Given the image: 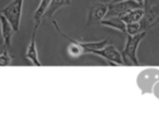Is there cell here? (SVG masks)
<instances>
[{
  "instance_id": "cell-1",
  "label": "cell",
  "mask_w": 159,
  "mask_h": 130,
  "mask_svg": "<svg viewBox=\"0 0 159 130\" xmlns=\"http://www.w3.org/2000/svg\"><path fill=\"white\" fill-rule=\"evenodd\" d=\"M146 33L147 31H142V33L134 36L128 35L125 47L121 52L124 65H129V66L130 65L139 66V60H137V49H139V46L142 42V40L146 36Z\"/></svg>"
},
{
  "instance_id": "cell-3",
  "label": "cell",
  "mask_w": 159,
  "mask_h": 130,
  "mask_svg": "<svg viewBox=\"0 0 159 130\" xmlns=\"http://www.w3.org/2000/svg\"><path fill=\"white\" fill-rule=\"evenodd\" d=\"M159 80L158 69H145L137 75L136 84L142 94H150L155 84Z\"/></svg>"
},
{
  "instance_id": "cell-5",
  "label": "cell",
  "mask_w": 159,
  "mask_h": 130,
  "mask_svg": "<svg viewBox=\"0 0 159 130\" xmlns=\"http://www.w3.org/2000/svg\"><path fill=\"white\" fill-rule=\"evenodd\" d=\"M144 10V15L139 21L142 31H148L154 27L159 26V5H152Z\"/></svg>"
},
{
  "instance_id": "cell-4",
  "label": "cell",
  "mask_w": 159,
  "mask_h": 130,
  "mask_svg": "<svg viewBox=\"0 0 159 130\" xmlns=\"http://www.w3.org/2000/svg\"><path fill=\"white\" fill-rule=\"evenodd\" d=\"M52 25L55 26V28L57 29V31L60 34V35L62 36L63 38H66V39H68L69 41L71 42V44H75L76 46H79L80 48L82 49L83 51V54H86V53H93L94 51H97V50H100V49H102L105 46H107V44L110 42L111 39H104V40H100V41H93V42H82V41H79V40H75L73 39V38L69 37L68 35H66V34L63 33V31H61V28L59 27V25H58V22L57 21L53 20L52 21Z\"/></svg>"
},
{
  "instance_id": "cell-16",
  "label": "cell",
  "mask_w": 159,
  "mask_h": 130,
  "mask_svg": "<svg viewBox=\"0 0 159 130\" xmlns=\"http://www.w3.org/2000/svg\"><path fill=\"white\" fill-rule=\"evenodd\" d=\"M142 27L139 22H135V23H129V24H125V33L128 35L134 36L137 35V34L142 33Z\"/></svg>"
},
{
  "instance_id": "cell-17",
  "label": "cell",
  "mask_w": 159,
  "mask_h": 130,
  "mask_svg": "<svg viewBox=\"0 0 159 130\" xmlns=\"http://www.w3.org/2000/svg\"><path fill=\"white\" fill-rule=\"evenodd\" d=\"M152 93L157 98V99L159 100V80L156 82V84H155L154 88H152Z\"/></svg>"
},
{
  "instance_id": "cell-19",
  "label": "cell",
  "mask_w": 159,
  "mask_h": 130,
  "mask_svg": "<svg viewBox=\"0 0 159 130\" xmlns=\"http://www.w3.org/2000/svg\"><path fill=\"white\" fill-rule=\"evenodd\" d=\"M121 1H126V0H111L109 3H117V2H121Z\"/></svg>"
},
{
  "instance_id": "cell-7",
  "label": "cell",
  "mask_w": 159,
  "mask_h": 130,
  "mask_svg": "<svg viewBox=\"0 0 159 130\" xmlns=\"http://www.w3.org/2000/svg\"><path fill=\"white\" fill-rule=\"evenodd\" d=\"M137 8H144V6L135 2L134 0H126V1H121V2H117V3L108 2V11H107L106 18L119 16L120 14L124 13V12L129 11V10L137 9Z\"/></svg>"
},
{
  "instance_id": "cell-15",
  "label": "cell",
  "mask_w": 159,
  "mask_h": 130,
  "mask_svg": "<svg viewBox=\"0 0 159 130\" xmlns=\"http://www.w3.org/2000/svg\"><path fill=\"white\" fill-rule=\"evenodd\" d=\"M12 64V55L10 54L9 49L5 48L0 53V66H10Z\"/></svg>"
},
{
  "instance_id": "cell-2",
  "label": "cell",
  "mask_w": 159,
  "mask_h": 130,
  "mask_svg": "<svg viewBox=\"0 0 159 130\" xmlns=\"http://www.w3.org/2000/svg\"><path fill=\"white\" fill-rule=\"evenodd\" d=\"M23 5H24V0H12L9 5L0 10V14H2L9 21L16 33H18L20 29Z\"/></svg>"
},
{
  "instance_id": "cell-13",
  "label": "cell",
  "mask_w": 159,
  "mask_h": 130,
  "mask_svg": "<svg viewBox=\"0 0 159 130\" xmlns=\"http://www.w3.org/2000/svg\"><path fill=\"white\" fill-rule=\"evenodd\" d=\"M100 25L110 28L117 29L122 33H125V23L119 18V16H112V18H106L100 22Z\"/></svg>"
},
{
  "instance_id": "cell-18",
  "label": "cell",
  "mask_w": 159,
  "mask_h": 130,
  "mask_svg": "<svg viewBox=\"0 0 159 130\" xmlns=\"http://www.w3.org/2000/svg\"><path fill=\"white\" fill-rule=\"evenodd\" d=\"M155 2H156V0H145V2H144V9L155 5Z\"/></svg>"
},
{
  "instance_id": "cell-6",
  "label": "cell",
  "mask_w": 159,
  "mask_h": 130,
  "mask_svg": "<svg viewBox=\"0 0 159 130\" xmlns=\"http://www.w3.org/2000/svg\"><path fill=\"white\" fill-rule=\"evenodd\" d=\"M107 11H108V3L96 2L89 8L87 13V21L85 26H93V25L100 24L102 20L106 18Z\"/></svg>"
},
{
  "instance_id": "cell-11",
  "label": "cell",
  "mask_w": 159,
  "mask_h": 130,
  "mask_svg": "<svg viewBox=\"0 0 159 130\" xmlns=\"http://www.w3.org/2000/svg\"><path fill=\"white\" fill-rule=\"evenodd\" d=\"M144 8H137V9H132L129 10V11L124 12V13L120 14L119 18L123 21L125 24L129 23H135V22H139L141 19L144 15Z\"/></svg>"
},
{
  "instance_id": "cell-8",
  "label": "cell",
  "mask_w": 159,
  "mask_h": 130,
  "mask_svg": "<svg viewBox=\"0 0 159 130\" xmlns=\"http://www.w3.org/2000/svg\"><path fill=\"white\" fill-rule=\"evenodd\" d=\"M92 54L100 55V57H102L105 60H107L108 63L111 64V65H124L121 52L118 51L113 44H108L102 49H100V50L94 51Z\"/></svg>"
},
{
  "instance_id": "cell-9",
  "label": "cell",
  "mask_w": 159,
  "mask_h": 130,
  "mask_svg": "<svg viewBox=\"0 0 159 130\" xmlns=\"http://www.w3.org/2000/svg\"><path fill=\"white\" fill-rule=\"evenodd\" d=\"M36 31H37V28H34L31 41H30L26 52H25V59L29 60L34 66H42V63H40L39 57H38L37 47H36Z\"/></svg>"
},
{
  "instance_id": "cell-10",
  "label": "cell",
  "mask_w": 159,
  "mask_h": 130,
  "mask_svg": "<svg viewBox=\"0 0 159 130\" xmlns=\"http://www.w3.org/2000/svg\"><path fill=\"white\" fill-rule=\"evenodd\" d=\"M0 28H1V36H2L3 44L8 49H10L11 48L14 29L12 27V25L9 23V21L2 14H0Z\"/></svg>"
},
{
  "instance_id": "cell-14",
  "label": "cell",
  "mask_w": 159,
  "mask_h": 130,
  "mask_svg": "<svg viewBox=\"0 0 159 130\" xmlns=\"http://www.w3.org/2000/svg\"><path fill=\"white\" fill-rule=\"evenodd\" d=\"M50 2H51V0H40L37 9L35 10V12H34V14H33L34 22H35V27H34V28H38L40 22H42V20H43V16H44L45 12H46L47 8L49 7Z\"/></svg>"
},
{
  "instance_id": "cell-12",
  "label": "cell",
  "mask_w": 159,
  "mask_h": 130,
  "mask_svg": "<svg viewBox=\"0 0 159 130\" xmlns=\"http://www.w3.org/2000/svg\"><path fill=\"white\" fill-rule=\"evenodd\" d=\"M71 2H72L71 0H51L50 5L47 8L46 12H45L44 16H43V20H45V19H51L58 10H60L63 7H66V6H70Z\"/></svg>"
},
{
  "instance_id": "cell-20",
  "label": "cell",
  "mask_w": 159,
  "mask_h": 130,
  "mask_svg": "<svg viewBox=\"0 0 159 130\" xmlns=\"http://www.w3.org/2000/svg\"><path fill=\"white\" fill-rule=\"evenodd\" d=\"M135 2L139 3V5H143L144 6V2H145V0H134Z\"/></svg>"
}]
</instances>
